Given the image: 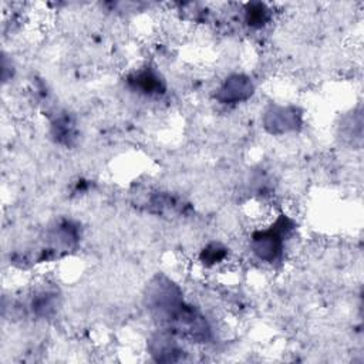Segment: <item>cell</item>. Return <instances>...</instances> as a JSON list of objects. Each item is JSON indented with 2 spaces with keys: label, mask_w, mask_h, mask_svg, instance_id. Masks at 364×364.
I'll use <instances>...</instances> for the list:
<instances>
[{
  "label": "cell",
  "mask_w": 364,
  "mask_h": 364,
  "mask_svg": "<svg viewBox=\"0 0 364 364\" xmlns=\"http://www.w3.org/2000/svg\"><path fill=\"white\" fill-rule=\"evenodd\" d=\"M253 91H255V85L252 78L246 74L235 73L225 78V81L216 90L215 98L220 104L232 105V104H239L249 100Z\"/></svg>",
  "instance_id": "cell-4"
},
{
  "label": "cell",
  "mask_w": 364,
  "mask_h": 364,
  "mask_svg": "<svg viewBox=\"0 0 364 364\" xmlns=\"http://www.w3.org/2000/svg\"><path fill=\"white\" fill-rule=\"evenodd\" d=\"M57 293L51 290H40L31 299V311L38 317H48L57 310Z\"/></svg>",
  "instance_id": "cell-7"
},
{
  "label": "cell",
  "mask_w": 364,
  "mask_h": 364,
  "mask_svg": "<svg viewBox=\"0 0 364 364\" xmlns=\"http://www.w3.org/2000/svg\"><path fill=\"white\" fill-rule=\"evenodd\" d=\"M293 226L294 223L289 216L280 215L267 229L253 232L250 239V249L253 255L259 260L267 263H273L280 259L284 250V240Z\"/></svg>",
  "instance_id": "cell-2"
},
{
  "label": "cell",
  "mask_w": 364,
  "mask_h": 364,
  "mask_svg": "<svg viewBox=\"0 0 364 364\" xmlns=\"http://www.w3.org/2000/svg\"><path fill=\"white\" fill-rule=\"evenodd\" d=\"M263 127L269 134L282 135L297 131L303 122L300 108L294 105H270L263 114Z\"/></svg>",
  "instance_id": "cell-3"
},
{
  "label": "cell",
  "mask_w": 364,
  "mask_h": 364,
  "mask_svg": "<svg viewBox=\"0 0 364 364\" xmlns=\"http://www.w3.org/2000/svg\"><path fill=\"white\" fill-rule=\"evenodd\" d=\"M226 256H228V249L219 242H212L206 245L200 252V262L205 266H213L216 263H220Z\"/></svg>",
  "instance_id": "cell-10"
},
{
  "label": "cell",
  "mask_w": 364,
  "mask_h": 364,
  "mask_svg": "<svg viewBox=\"0 0 364 364\" xmlns=\"http://www.w3.org/2000/svg\"><path fill=\"white\" fill-rule=\"evenodd\" d=\"M128 84L132 90L145 94H162L165 91V82L161 75L152 68H141L128 77Z\"/></svg>",
  "instance_id": "cell-6"
},
{
  "label": "cell",
  "mask_w": 364,
  "mask_h": 364,
  "mask_svg": "<svg viewBox=\"0 0 364 364\" xmlns=\"http://www.w3.org/2000/svg\"><path fill=\"white\" fill-rule=\"evenodd\" d=\"M144 301L149 313L165 326L186 303L181 287L164 274H156L146 286Z\"/></svg>",
  "instance_id": "cell-1"
},
{
  "label": "cell",
  "mask_w": 364,
  "mask_h": 364,
  "mask_svg": "<svg viewBox=\"0 0 364 364\" xmlns=\"http://www.w3.org/2000/svg\"><path fill=\"white\" fill-rule=\"evenodd\" d=\"M148 353L158 363H176L185 355L183 348L176 341V336L161 328L148 340Z\"/></svg>",
  "instance_id": "cell-5"
},
{
  "label": "cell",
  "mask_w": 364,
  "mask_h": 364,
  "mask_svg": "<svg viewBox=\"0 0 364 364\" xmlns=\"http://www.w3.org/2000/svg\"><path fill=\"white\" fill-rule=\"evenodd\" d=\"M270 18V11L263 3H250L246 9V23L250 27H262Z\"/></svg>",
  "instance_id": "cell-9"
},
{
  "label": "cell",
  "mask_w": 364,
  "mask_h": 364,
  "mask_svg": "<svg viewBox=\"0 0 364 364\" xmlns=\"http://www.w3.org/2000/svg\"><path fill=\"white\" fill-rule=\"evenodd\" d=\"M51 134L57 142L70 145L75 139V135H77L74 121L67 115H61V117L55 118L51 122Z\"/></svg>",
  "instance_id": "cell-8"
}]
</instances>
